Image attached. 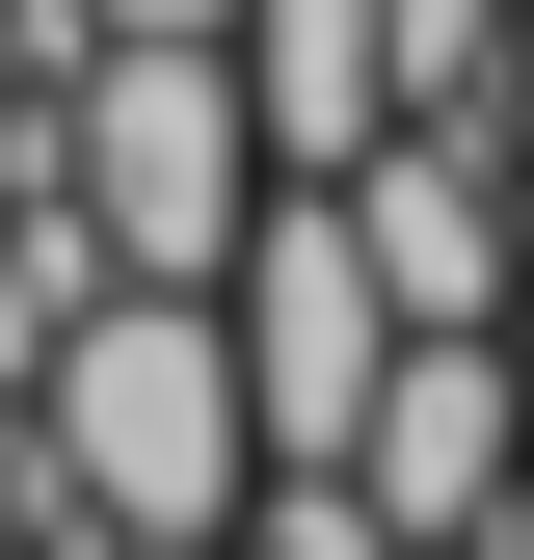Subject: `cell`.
Returning <instances> with one entry per match:
<instances>
[{"mask_svg":"<svg viewBox=\"0 0 534 560\" xmlns=\"http://www.w3.org/2000/svg\"><path fill=\"white\" fill-rule=\"evenodd\" d=\"M54 560H241V534H54Z\"/></svg>","mask_w":534,"mask_h":560,"instance_id":"9","label":"cell"},{"mask_svg":"<svg viewBox=\"0 0 534 560\" xmlns=\"http://www.w3.org/2000/svg\"><path fill=\"white\" fill-rule=\"evenodd\" d=\"M54 161H81L107 267H187L214 294L241 214H267V107H241V27H107L81 81H54Z\"/></svg>","mask_w":534,"mask_h":560,"instance_id":"2","label":"cell"},{"mask_svg":"<svg viewBox=\"0 0 534 560\" xmlns=\"http://www.w3.org/2000/svg\"><path fill=\"white\" fill-rule=\"evenodd\" d=\"M241 560H400L374 480H241Z\"/></svg>","mask_w":534,"mask_h":560,"instance_id":"8","label":"cell"},{"mask_svg":"<svg viewBox=\"0 0 534 560\" xmlns=\"http://www.w3.org/2000/svg\"><path fill=\"white\" fill-rule=\"evenodd\" d=\"M428 560H534V508H508V534H428Z\"/></svg>","mask_w":534,"mask_h":560,"instance_id":"11","label":"cell"},{"mask_svg":"<svg viewBox=\"0 0 534 560\" xmlns=\"http://www.w3.org/2000/svg\"><path fill=\"white\" fill-rule=\"evenodd\" d=\"M241 107H267V187H348L400 133V0H241Z\"/></svg>","mask_w":534,"mask_h":560,"instance_id":"6","label":"cell"},{"mask_svg":"<svg viewBox=\"0 0 534 560\" xmlns=\"http://www.w3.org/2000/svg\"><path fill=\"white\" fill-rule=\"evenodd\" d=\"M400 107H454V133L534 161V0H400Z\"/></svg>","mask_w":534,"mask_h":560,"instance_id":"7","label":"cell"},{"mask_svg":"<svg viewBox=\"0 0 534 560\" xmlns=\"http://www.w3.org/2000/svg\"><path fill=\"white\" fill-rule=\"evenodd\" d=\"M214 320H241V428H267V480H348L374 374H400V294H374V241H348V187H267L241 267H214Z\"/></svg>","mask_w":534,"mask_h":560,"instance_id":"3","label":"cell"},{"mask_svg":"<svg viewBox=\"0 0 534 560\" xmlns=\"http://www.w3.org/2000/svg\"><path fill=\"white\" fill-rule=\"evenodd\" d=\"M348 480H374L400 560H428V534H508V508H534V320H400Z\"/></svg>","mask_w":534,"mask_h":560,"instance_id":"4","label":"cell"},{"mask_svg":"<svg viewBox=\"0 0 534 560\" xmlns=\"http://www.w3.org/2000/svg\"><path fill=\"white\" fill-rule=\"evenodd\" d=\"M81 27H241V0H81Z\"/></svg>","mask_w":534,"mask_h":560,"instance_id":"10","label":"cell"},{"mask_svg":"<svg viewBox=\"0 0 534 560\" xmlns=\"http://www.w3.org/2000/svg\"><path fill=\"white\" fill-rule=\"evenodd\" d=\"M27 428H54V480H81V534H241V480H267V428H241V320L187 294V267H107V294L54 320Z\"/></svg>","mask_w":534,"mask_h":560,"instance_id":"1","label":"cell"},{"mask_svg":"<svg viewBox=\"0 0 534 560\" xmlns=\"http://www.w3.org/2000/svg\"><path fill=\"white\" fill-rule=\"evenodd\" d=\"M348 241H374L400 320H534V161L454 133V107H400L374 161H348Z\"/></svg>","mask_w":534,"mask_h":560,"instance_id":"5","label":"cell"}]
</instances>
